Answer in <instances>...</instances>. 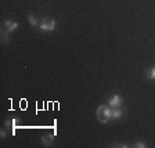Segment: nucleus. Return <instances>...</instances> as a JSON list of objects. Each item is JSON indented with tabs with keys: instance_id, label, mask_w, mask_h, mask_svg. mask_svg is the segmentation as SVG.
Segmentation results:
<instances>
[{
	"instance_id": "1a4fd4ad",
	"label": "nucleus",
	"mask_w": 155,
	"mask_h": 148,
	"mask_svg": "<svg viewBox=\"0 0 155 148\" xmlns=\"http://www.w3.org/2000/svg\"><path fill=\"white\" fill-rule=\"evenodd\" d=\"M147 77H148L150 81H155V67L150 68L148 71H147Z\"/></svg>"
},
{
	"instance_id": "423d86ee",
	"label": "nucleus",
	"mask_w": 155,
	"mask_h": 148,
	"mask_svg": "<svg viewBox=\"0 0 155 148\" xmlns=\"http://www.w3.org/2000/svg\"><path fill=\"white\" fill-rule=\"evenodd\" d=\"M39 28H40V31H43V32H48V29H50V19H42L40 22H39Z\"/></svg>"
},
{
	"instance_id": "0eeeda50",
	"label": "nucleus",
	"mask_w": 155,
	"mask_h": 148,
	"mask_svg": "<svg viewBox=\"0 0 155 148\" xmlns=\"http://www.w3.org/2000/svg\"><path fill=\"white\" fill-rule=\"evenodd\" d=\"M28 22H29V25H31V26H39L38 18H36V17H33V15H28Z\"/></svg>"
},
{
	"instance_id": "9b49d317",
	"label": "nucleus",
	"mask_w": 155,
	"mask_h": 148,
	"mask_svg": "<svg viewBox=\"0 0 155 148\" xmlns=\"http://www.w3.org/2000/svg\"><path fill=\"white\" fill-rule=\"evenodd\" d=\"M55 25H57V22H55L54 19H50V29H48V32H53L55 29Z\"/></svg>"
},
{
	"instance_id": "39448f33",
	"label": "nucleus",
	"mask_w": 155,
	"mask_h": 148,
	"mask_svg": "<svg viewBox=\"0 0 155 148\" xmlns=\"http://www.w3.org/2000/svg\"><path fill=\"white\" fill-rule=\"evenodd\" d=\"M123 116V111L120 108H111V119H120Z\"/></svg>"
},
{
	"instance_id": "f257e3e1",
	"label": "nucleus",
	"mask_w": 155,
	"mask_h": 148,
	"mask_svg": "<svg viewBox=\"0 0 155 148\" xmlns=\"http://www.w3.org/2000/svg\"><path fill=\"white\" fill-rule=\"evenodd\" d=\"M96 116L101 123H107L111 119V107L110 105H100L96 111Z\"/></svg>"
},
{
	"instance_id": "7ed1b4c3",
	"label": "nucleus",
	"mask_w": 155,
	"mask_h": 148,
	"mask_svg": "<svg viewBox=\"0 0 155 148\" xmlns=\"http://www.w3.org/2000/svg\"><path fill=\"white\" fill-rule=\"evenodd\" d=\"M3 28L6 29L8 33H13L17 31V28H18V22H15V21H11V19H6L3 22Z\"/></svg>"
},
{
	"instance_id": "6e6552de",
	"label": "nucleus",
	"mask_w": 155,
	"mask_h": 148,
	"mask_svg": "<svg viewBox=\"0 0 155 148\" xmlns=\"http://www.w3.org/2000/svg\"><path fill=\"white\" fill-rule=\"evenodd\" d=\"M8 35L10 33L7 32L6 29H2V43H8V40H10V38H8Z\"/></svg>"
},
{
	"instance_id": "f03ea898",
	"label": "nucleus",
	"mask_w": 155,
	"mask_h": 148,
	"mask_svg": "<svg viewBox=\"0 0 155 148\" xmlns=\"http://www.w3.org/2000/svg\"><path fill=\"white\" fill-rule=\"evenodd\" d=\"M122 104H123V100L119 94H114V96L110 97V100H108V105L111 108H119Z\"/></svg>"
},
{
	"instance_id": "9d476101",
	"label": "nucleus",
	"mask_w": 155,
	"mask_h": 148,
	"mask_svg": "<svg viewBox=\"0 0 155 148\" xmlns=\"http://www.w3.org/2000/svg\"><path fill=\"white\" fill-rule=\"evenodd\" d=\"M133 147H136V148H145V147H147V144H145L144 141H136L134 144H133Z\"/></svg>"
},
{
	"instance_id": "20e7f679",
	"label": "nucleus",
	"mask_w": 155,
	"mask_h": 148,
	"mask_svg": "<svg viewBox=\"0 0 155 148\" xmlns=\"http://www.w3.org/2000/svg\"><path fill=\"white\" fill-rule=\"evenodd\" d=\"M42 143L45 147H50L54 144V134H46L42 137Z\"/></svg>"
},
{
	"instance_id": "f8f14e48",
	"label": "nucleus",
	"mask_w": 155,
	"mask_h": 148,
	"mask_svg": "<svg viewBox=\"0 0 155 148\" xmlns=\"http://www.w3.org/2000/svg\"><path fill=\"white\" fill-rule=\"evenodd\" d=\"M0 136H2V139H4V137L7 136V132L6 130H2V132H0Z\"/></svg>"
}]
</instances>
